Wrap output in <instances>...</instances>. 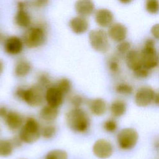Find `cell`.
Returning <instances> with one entry per match:
<instances>
[{
	"mask_svg": "<svg viewBox=\"0 0 159 159\" xmlns=\"http://www.w3.org/2000/svg\"><path fill=\"white\" fill-rule=\"evenodd\" d=\"M15 96L29 106L37 107L45 100V91L43 87L37 83L28 88H17L15 91Z\"/></svg>",
	"mask_w": 159,
	"mask_h": 159,
	"instance_id": "6da1fadb",
	"label": "cell"
},
{
	"mask_svg": "<svg viewBox=\"0 0 159 159\" xmlns=\"http://www.w3.org/2000/svg\"><path fill=\"white\" fill-rule=\"evenodd\" d=\"M65 120L68 127L74 132H85L90 125L88 114L80 107H73L65 115Z\"/></svg>",
	"mask_w": 159,
	"mask_h": 159,
	"instance_id": "7a4b0ae2",
	"label": "cell"
},
{
	"mask_svg": "<svg viewBox=\"0 0 159 159\" xmlns=\"http://www.w3.org/2000/svg\"><path fill=\"white\" fill-rule=\"evenodd\" d=\"M40 135V127L38 121L34 117H28L23 123L19 137L22 142L32 143L36 142Z\"/></svg>",
	"mask_w": 159,
	"mask_h": 159,
	"instance_id": "3957f363",
	"label": "cell"
},
{
	"mask_svg": "<svg viewBox=\"0 0 159 159\" xmlns=\"http://www.w3.org/2000/svg\"><path fill=\"white\" fill-rule=\"evenodd\" d=\"M140 53L143 67L150 70L157 66L158 57L155 48V43L153 39H150L145 41Z\"/></svg>",
	"mask_w": 159,
	"mask_h": 159,
	"instance_id": "277c9868",
	"label": "cell"
},
{
	"mask_svg": "<svg viewBox=\"0 0 159 159\" xmlns=\"http://www.w3.org/2000/svg\"><path fill=\"white\" fill-rule=\"evenodd\" d=\"M46 34L41 26H34L29 28L24 34L22 42L24 44L30 48H37L45 42Z\"/></svg>",
	"mask_w": 159,
	"mask_h": 159,
	"instance_id": "5b68a950",
	"label": "cell"
},
{
	"mask_svg": "<svg viewBox=\"0 0 159 159\" xmlns=\"http://www.w3.org/2000/svg\"><path fill=\"white\" fill-rule=\"evenodd\" d=\"M89 41L92 48L97 52L105 53L108 51L110 44L107 34L102 29H94L89 33Z\"/></svg>",
	"mask_w": 159,
	"mask_h": 159,
	"instance_id": "8992f818",
	"label": "cell"
},
{
	"mask_svg": "<svg viewBox=\"0 0 159 159\" xmlns=\"http://www.w3.org/2000/svg\"><path fill=\"white\" fill-rule=\"evenodd\" d=\"M139 134L137 131L132 127L121 129L117 135L118 146L122 150H130L134 148L137 143Z\"/></svg>",
	"mask_w": 159,
	"mask_h": 159,
	"instance_id": "52a82bcc",
	"label": "cell"
},
{
	"mask_svg": "<svg viewBox=\"0 0 159 159\" xmlns=\"http://www.w3.org/2000/svg\"><path fill=\"white\" fill-rule=\"evenodd\" d=\"M135 102L139 107H146L152 103L158 104V94L149 86L141 87L135 93Z\"/></svg>",
	"mask_w": 159,
	"mask_h": 159,
	"instance_id": "ba28073f",
	"label": "cell"
},
{
	"mask_svg": "<svg viewBox=\"0 0 159 159\" xmlns=\"http://www.w3.org/2000/svg\"><path fill=\"white\" fill-rule=\"evenodd\" d=\"M93 152L98 158H108L113 153V146L109 141L100 139L94 142L93 146Z\"/></svg>",
	"mask_w": 159,
	"mask_h": 159,
	"instance_id": "9c48e42d",
	"label": "cell"
},
{
	"mask_svg": "<svg viewBox=\"0 0 159 159\" xmlns=\"http://www.w3.org/2000/svg\"><path fill=\"white\" fill-rule=\"evenodd\" d=\"M64 96L55 85H51L47 88L45 92V99L47 104L57 108L63 103Z\"/></svg>",
	"mask_w": 159,
	"mask_h": 159,
	"instance_id": "30bf717a",
	"label": "cell"
},
{
	"mask_svg": "<svg viewBox=\"0 0 159 159\" xmlns=\"http://www.w3.org/2000/svg\"><path fill=\"white\" fill-rule=\"evenodd\" d=\"M26 4L24 1H19L17 3V11L14 17L15 24L22 28H27L31 24V17L29 14L25 11Z\"/></svg>",
	"mask_w": 159,
	"mask_h": 159,
	"instance_id": "8fae6325",
	"label": "cell"
},
{
	"mask_svg": "<svg viewBox=\"0 0 159 159\" xmlns=\"http://www.w3.org/2000/svg\"><path fill=\"white\" fill-rule=\"evenodd\" d=\"M23 47L22 40L17 36H10L4 40V48L9 55H16L19 54L22 51Z\"/></svg>",
	"mask_w": 159,
	"mask_h": 159,
	"instance_id": "7c38bea8",
	"label": "cell"
},
{
	"mask_svg": "<svg viewBox=\"0 0 159 159\" xmlns=\"http://www.w3.org/2000/svg\"><path fill=\"white\" fill-rule=\"evenodd\" d=\"M108 36L117 42L124 40L127 35V27L121 23L112 24L108 29Z\"/></svg>",
	"mask_w": 159,
	"mask_h": 159,
	"instance_id": "4fadbf2b",
	"label": "cell"
},
{
	"mask_svg": "<svg viewBox=\"0 0 159 159\" xmlns=\"http://www.w3.org/2000/svg\"><path fill=\"white\" fill-rule=\"evenodd\" d=\"M4 119L7 128L12 131L20 129L24 123V119L22 115L14 111H8Z\"/></svg>",
	"mask_w": 159,
	"mask_h": 159,
	"instance_id": "5bb4252c",
	"label": "cell"
},
{
	"mask_svg": "<svg viewBox=\"0 0 159 159\" xmlns=\"http://www.w3.org/2000/svg\"><path fill=\"white\" fill-rule=\"evenodd\" d=\"M96 22L102 27L110 26L113 22L114 16L112 12L105 8H101L97 10L94 14Z\"/></svg>",
	"mask_w": 159,
	"mask_h": 159,
	"instance_id": "9a60e30c",
	"label": "cell"
},
{
	"mask_svg": "<svg viewBox=\"0 0 159 159\" xmlns=\"http://www.w3.org/2000/svg\"><path fill=\"white\" fill-rule=\"evenodd\" d=\"M76 13L81 17H88L94 11V4L92 0H77L75 4Z\"/></svg>",
	"mask_w": 159,
	"mask_h": 159,
	"instance_id": "2e32d148",
	"label": "cell"
},
{
	"mask_svg": "<svg viewBox=\"0 0 159 159\" xmlns=\"http://www.w3.org/2000/svg\"><path fill=\"white\" fill-rule=\"evenodd\" d=\"M125 62L127 67L133 71L142 66L140 53L135 50H129L125 55Z\"/></svg>",
	"mask_w": 159,
	"mask_h": 159,
	"instance_id": "e0dca14e",
	"label": "cell"
},
{
	"mask_svg": "<svg viewBox=\"0 0 159 159\" xmlns=\"http://www.w3.org/2000/svg\"><path fill=\"white\" fill-rule=\"evenodd\" d=\"M69 26L74 33L81 34L88 30L89 23L85 17L79 16L75 17L70 20Z\"/></svg>",
	"mask_w": 159,
	"mask_h": 159,
	"instance_id": "ac0fdd59",
	"label": "cell"
},
{
	"mask_svg": "<svg viewBox=\"0 0 159 159\" xmlns=\"http://www.w3.org/2000/svg\"><path fill=\"white\" fill-rule=\"evenodd\" d=\"M88 104L90 112L95 116H101L106 111V102L102 98H98L91 99L88 102Z\"/></svg>",
	"mask_w": 159,
	"mask_h": 159,
	"instance_id": "d6986e66",
	"label": "cell"
},
{
	"mask_svg": "<svg viewBox=\"0 0 159 159\" xmlns=\"http://www.w3.org/2000/svg\"><path fill=\"white\" fill-rule=\"evenodd\" d=\"M32 70L30 63L25 59L19 60L14 67V74L17 77L24 78Z\"/></svg>",
	"mask_w": 159,
	"mask_h": 159,
	"instance_id": "ffe728a7",
	"label": "cell"
},
{
	"mask_svg": "<svg viewBox=\"0 0 159 159\" xmlns=\"http://www.w3.org/2000/svg\"><path fill=\"white\" fill-rule=\"evenodd\" d=\"M58 115V110L57 107H52L49 105H46L43 107L40 112V117L47 122H52L55 120Z\"/></svg>",
	"mask_w": 159,
	"mask_h": 159,
	"instance_id": "44dd1931",
	"label": "cell"
},
{
	"mask_svg": "<svg viewBox=\"0 0 159 159\" xmlns=\"http://www.w3.org/2000/svg\"><path fill=\"white\" fill-rule=\"evenodd\" d=\"M127 106L125 102L120 99L114 101L110 106V111L114 117H118L124 115L126 111Z\"/></svg>",
	"mask_w": 159,
	"mask_h": 159,
	"instance_id": "7402d4cb",
	"label": "cell"
},
{
	"mask_svg": "<svg viewBox=\"0 0 159 159\" xmlns=\"http://www.w3.org/2000/svg\"><path fill=\"white\" fill-rule=\"evenodd\" d=\"M14 147L10 140H0V157H7L13 152Z\"/></svg>",
	"mask_w": 159,
	"mask_h": 159,
	"instance_id": "603a6c76",
	"label": "cell"
},
{
	"mask_svg": "<svg viewBox=\"0 0 159 159\" xmlns=\"http://www.w3.org/2000/svg\"><path fill=\"white\" fill-rule=\"evenodd\" d=\"M55 86L64 95L68 94L71 89V83L70 80L66 78H62L60 79Z\"/></svg>",
	"mask_w": 159,
	"mask_h": 159,
	"instance_id": "cb8c5ba5",
	"label": "cell"
},
{
	"mask_svg": "<svg viewBox=\"0 0 159 159\" xmlns=\"http://www.w3.org/2000/svg\"><path fill=\"white\" fill-rule=\"evenodd\" d=\"M45 159H68V154L65 150L54 149L47 153Z\"/></svg>",
	"mask_w": 159,
	"mask_h": 159,
	"instance_id": "d4e9b609",
	"label": "cell"
},
{
	"mask_svg": "<svg viewBox=\"0 0 159 159\" xmlns=\"http://www.w3.org/2000/svg\"><path fill=\"white\" fill-rule=\"evenodd\" d=\"M107 67L110 73L112 75H117L120 72V63L116 57H111L107 61Z\"/></svg>",
	"mask_w": 159,
	"mask_h": 159,
	"instance_id": "484cf974",
	"label": "cell"
},
{
	"mask_svg": "<svg viewBox=\"0 0 159 159\" xmlns=\"http://www.w3.org/2000/svg\"><path fill=\"white\" fill-rule=\"evenodd\" d=\"M115 91H116V93L120 94L129 95L132 93L133 88L128 83H120L116 86Z\"/></svg>",
	"mask_w": 159,
	"mask_h": 159,
	"instance_id": "4316f807",
	"label": "cell"
},
{
	"mask_svg": "<svg viewBox=\"0 0 159 159\" xmlns=\"http://www.w3.org/2000/svg\"><path fill=\"white\" fill-rule=\"evenodd\" d=\"M56 127L53 125H48L43 127L42 130H40V134L45 139H51L52 138L56 133Z\"/></svg>",
	"mask_w": 159,
	"mask_h": 159,
	"instance_id": "83f0119b",
	"label": "cell"
},
{
	"mask_svg": "<svg viewBox=\"0 0 159 159\" xmlns=\"http://www.w3.org/2000/svg\"><path fill=\"white\" fill-rule=\"evenodd\" d=\"M145 8L148 12L152 14H155L158 12L159 3L158 0H147Z\"/></svg>",
	"mask_w": 159,
	"mask_h": 159,
	"instance_id": "f1b7e54d",
	"label": "cell"
},
{
	"mask_svg": "<svg viewBox=\"0 0 159 159\" xmlns=\"http://www.w3.org/2000/svg\"><path fill=\"white\" fill-rule=\"evenodd\" d=\"M37 84L43 88H47L50 86L51 80L49 75L45 73L40 74L37 78Z\"/></svg>",
	"mask_w": 159,
	"mask_h": 159,
	"instance_id": "f546056e",
	"label": "cell"
},
{
	"mask_svg": "<svg viewBox=\"0 0 159 159\" xmlns=\"http://www.w3.org/2000/svg\"><path fill=\"white\" fill-rule=\"evenodd\" d=\"M103 128L107 132H113L117 128V123L114 119H108L103 123Z\"/></svg>",
	"mask_w": 159,
	"mask_h": 159,
	"instance_id": "4dcf8cb0",
	"label": "cell"
},
{
	"mask_svg": "<svg viewBox=\"0 0 159 159\" xmlns=\"http://www.w3.org/2000/svg\"><path fill=\"white\" fill-rule=\"evenodd\" d=\"M130 48V43L127 41H122L117 46V50L119 54H126Z\"/></svg>",
	"mask_w": 159,
	"mask_h": 159,
	"instance_id": "1f68e13d",
	"label": "cell"
},
{
	"mask_svg": "<svg viewBox=\"0 0 159 159\" xmlns=\"http://www.w3.org/2000/svg\"><path fill=\"white\" fill-rule=\"evenodd\" d=\"M70 102L74 107H80L84 102L83 98L78 94L74 95L70 98Z\"/></svg>",
	"mask_w": 159,
	"mask_h": 159,
	"instance_id": "d6a6232c",
	"label": "cell"
},
{
	"mask_svg": "<svg viewBox=\"0 0 159 159\" xmlns=\"http://www.w3.org/2000/svg\"><path fill=\"white\" fill-rule=\"evenodd\" d=\"M149 73L150 70L143 66L134 71V75L138 78H145L149 75Z\"/></svg>",
	"mask_w": 159,
	"mask_h": 159,
	"instance_id": "836d02e7",
	"label": "cell"
},
{
	"mask_svg": "<svg viewBox=\"0 0 159 159\" xmlns=\"http://www.w3.org/2000/svg\"><path fill=\"white\" fill-rule=\"evenodd\" d=\"M10 141L11 142L13 147H19L22 145V143H23L19 136H14L12 139H10Z\"/></svg>",
	"mask_w": 159,
	"mask_h": 159,
	"instance_id": "e575fe53",
	"label": "cell"
},
{
	"mask_svg": "<svg viewBox=\"0 0 159 159\" xmlns=\"http://www.w3.org/2000/svg\"><path fill=\"white\" fill-rule=\"evenodd\" d=\"M48 2V0H34L33 5L37 7H42L45 6Z\"/></svg>",
	"mask_w": 159,
	"mask_h": 159,
	"instance_id": "d590c367",
	"label": "cell"
},
{
	"mask_svg": "<svg viewBox=\"0 0 159 159\" xmlns=\"http://www.w3.org/2000/svg\"><path fill=\"white\" fill-rule=\"evenodd\" d=\"M159 28H158V24H156L153 25L151 29V32L152 35L154 36V37L157 39H158L159 36Z\"/></svg>",
	"mask_w": 159,
	"mask_h": 159,
	"instance_id": "8d00e7d4",
	"label": "cell"
},
{
	"mask_svg": "<svg viewBox=\"0 0 159 159\" xmlns=\"http://www.w3.org/2000/svg\"><path fill=\"white\" fill-rule=\"evenodd\" d=\"M7 112H8V110L7 109L6 107L4 106L0 107V117L4 119L6 116Z\"/></svg>",
	"mask_w": 159,
	"mask_h": 159,
	"instance_id": "74e56055",
	"label": "cell"
},
{
	"mask_svg": "<svg viewBox=\"0 0 159 159\" xmlns=\"http://www.w3.org/2000/svg\"><path fill=\"white\" fill-rule=\"evenodd\" d=\"M3 70H4V64H3V62L0 60V75L2 73Z\"/></svg>",
	"mask_w": 159,
	"mask_h": 159,
	"instance_id": "f35d334b",
	"label": "cell"
},
{
	"mask_svg": "<svg viewBox=\"0 0 159 159\" xmlns=\"http://www.w3.org/2000/svg\"><path fill=\"white\" fill-rule=\"evenodd\" d=\"M121 3L122 4H129L130 3L132 0H119Z\"/></svg>",
	"mask_w": 159,
	"mask_h": 159,
	"instance_id": "ab89813d",
	"label": "cell"
},
{
	"mask_svg": "<svg viewBox=\"0 0 159 159\" xmlns=\"http://www.w3.org/2000/svg\"><path fill=\"white\" fill-rule=\"evenodd\" d=\"M2 34H1V32H0V41L2 40Z\"/></svg>",
	"mask_w": 159,
	"mask_h": 159,
	"instance_id": "60d3db41",
	"label": "cell"
}]
</instances>
